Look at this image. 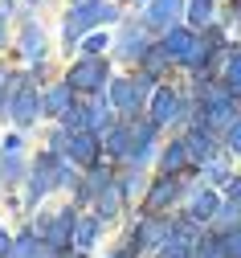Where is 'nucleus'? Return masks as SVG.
Wrapping results in <instances>:
<instances>
[{
	"label": "nucleus",
	"instance_id": "obj_3",
	"mask_svg": "<svg viewBox=\"0 0 241 258\" xmlns=\"http://www.w3.org/2000/svg\"><path fill=\"white\" fill-rule=\"evenodd\" d=\"M155 99H159V103H155V123H168L172 115H176V94H172V90H159Z\"/></svg>",
	"mask_w": 241,
	"mask_h": 258
},
{
	"label": "nucleus",
	"instance_id": "obj_1",
	"mask_svg": "<svg viewBox=\"0 0 241 258\" xmlns=\"http://www.w3.org/2000/svg\"><path fill=\"white\" fill-rule=\"evenodd\" d=\"M102 78H107V70H102L98 61H82V66L70 70V90H98Z\"/></svg>",
	"mask_w": 241,
	"mask_h": 258
},
{
	"label": "nucleus",
	"instance_id": "obj_7",
	"mask_svg": "<svg viewBox=\"0 0 241 258\" xmlns=\"http://www.w3.org/2000/svg\"><path fill=\"white\" fill-rule=\"evenodd\" d=\"M172 192H176V184H172V180H168V184H155V192H151V205L159 209L164 201H172Z\"/></svg>",
	"mask_w": 241,
	"mask_h": 258
},
{
	"label": "nucleus",
	"instance_id": "obj_8",
	"mask_svg": "<svg viewBox=\"0 0 241 258\" xmlns=\"http://www.w3.org/2000/svg\"><path fill=\"white\" fill-rule=\"evenodd\" d=\"M25 53H41V29H29V37H25Z\"/></svg>",
	"mask_w": 241,
	"mask_h": 258
},
{
	"label": "nucleus",
	"instance_id": "obj_5",
	"mask_svg": "<svg viewBox=\"0 0 241 258\" xmlns=\"http://www.w3.org/2000/svg\"><path fill=\"white\" fill-rule=\"evenodd\" d=\"M180 164H184V144H176L172 152H164V168H168V172H176Z\"/></svg>",
	"mask_w": 241,
	"mask_h": 258
},
{
	"label": "nucleus",
	"instance_id": "obj_4",
	"mask_svg": "<svg viewBox=\"0 0 241 258\" xmlns=\"http://www.w3.org/2000/svg\"><path fill=\"white\" fill-rule=\"evenodd\" d=\"M180 13V0H155V9H151V21H172V17H176Z\"/></svg>",
	"mask_w": 241,
	"mask_h": 258
},
{
	"label": "nucleus",
	"instance_id": "obj_2",
	"mask_svg": "<svg viewBox=\"0 0 241 258\" xmlns=\"http://www.w3.org/2000/svg\"><path fill=\"white\" fill-rule=\"evenodd\" d=\"M41 111V103H37V94H17V103H13V115H17V123H33V115Z\"/></svg>",
	"mask_w": 241,
	"mask_h": 258
},
{
	"label": "nucleus",
	"instance_id": "obj_9",
	"mask_svg": "<svg viewBox=\"0 0 241 258\" xmlns=\"http://www.w3.org/2000/svg\"><path fill=\"white\" fill-rule=\"evenodd\" d=\"M5 250H9V234H5V230H0V254H5Z\"/></svg>",
	"mask_w": 241,
	"mask_h": 258
},
{
	"label": "nucleus",
	"instance_id": "obj_6",
	"mask_svg": "<svg viewBox=\"0 0 241 258\" xmlns=\"http://www.w3.org/2000/svg\"><path fill=\"white\" fill-rule=\"evenodd\" d=\"M213 205H217V201H213V192H200V197L192 201V213H196V217H209Z\"/></svg>",
	"mask_w": 241,
	"mask_h": 258
},
{
	"label": "nucleus",
	"instance_id": "obj_10",
	"mask_svg": "<svg viewBox=\"0 0 241 258\" xmlns=\"http://www.w3.org/2000/svg\"><path fill=\"white\" fill-rule=\"evenodd\" d=\"M0 41H5V37H0Z\"/></svg>",
	"mask_w": 241,
	"mask_h": 258
}]
</instances>
